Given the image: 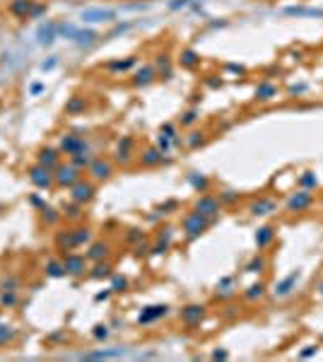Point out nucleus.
<instances>
[{"instance_id": "nucleus-1", "label": "nucleus", "mask_w": 323, "mask_h": 362, "mask_svg": "<svg viewBox=\"0 0 323 362\" xmlns=\"http://www.w3.org/2000/svg\"><path fill=\"white\" fill-rule=\"evenodd\" d=\"M92 242V230L90 227H75V230H68V232H60L56 237V246L60 251H72L78 246H84Z\"/></svg>"}, {"instance_id": "nucleus-2", "label": "nucleus", "mask_w": 323, "mask_h": 362, "mask_svg": "<svg viewBox=\"0 0 323 362\" xmlns=\"http://www.w3.org/2000/svg\"><path fill=\"white\" fill-rule=\"evenodd\" d=\"M212 224V218H205V215H200V212H188L186 218H184V222H181V227H184V234H186V239H198L202 234V232H208V227Z\"/></svg>"}, {"instance_id": "nucleus-3", "label": "nucleus", "mask_w": 323, "mask_h": 362, "mask_svg": "<svg viewBox=\"0 0 323 362\" xmlns=\"http://www.w3.org/2000/svg\"><path fill=\"white\" fill-rule=\"evenodd\" d=\"M314 203H316L314 194L306 191V188H299L296 194H290L287 203H284V208H287V212L296 215V212H306V210H311L314 208Z\"/></svg>"}, {"instance_id": "nucleus-4", "label": "nucleus", "mask_w": 323, "mask_h": 362, "mask_svg": "<svg viewBox=\"0 0 323 362\" xmlns=\"http://www.w3.org/2000/svg\"><path fill=\"white\" fill-rule=\"evenodd\" d=\"M193 210H196V212H200V215H205V218H212V220H215L217 215L222 212V200H220L217 196L205 194V196H200V198L193 203Z\"/></svg>"}, {"instance_id": "nucleus-5", "label": "nucleus", "mask_w": 323, "mask_h": 362, "mask_svg": "<svg viewBox=\"0 0 323 362\" xmlns=\"http://www.w3.org/2000/svg\"><path fill=\"white\" fill-rule=\"evenodd\" d=\"M87 256L84 254H75V251H66L63 256V266H66V276H84L87 273Z\"/></svg>"}, {"instance_id": "nucleus-6", "label": "nucleus", "mask_w": 323, "mask_h": 362, "mask_svg": "<svg viewBox=\"0 0 323 362\" xmlns=\"http://www.w3.org/2000/svg\"><path fill=\"white\" fill-rule=\"evenodd\" d=\"M94 194H96V188H94V184L92 181H84V179H80V181H75L72 186H70V200H75V203H90L92 198H94Z\"/></svg>"}, {"instance_id": "nucleus-7", "label": "nucleus", "mask_w": 323, "mask_h": 362, "mask_svg": "<svg viewBox=\"0 0 323 362\" xmlns=\"http://www.w3.org/2000/svg\"><path fill=\"white\" fill-rule=\"evenodd\" d=\"M80 172L82 169H78L75 164H58V167H56V174H54V181L58 186H68V188H70L75 181L82 179Z\"/></svg>"}, {"instance_id": "nucleus-8", "label": "nucleus", "mask_w": 323, "mask_h": 362, "mask_svg": "<svg viewBox=\"0 0 323 362\" xmlns=\"http://www.w3.org/2000/svg\"><path fill=\"white\" fill-rule=\"evenodd\" d=\"M51 172H54V169L44 167V164H34V167H29L27 176H29V181H32L36 188H48L51 184H56V181H54V174H51Z\"/></svg>"}, {"instance_id": "nucleus-9", "label": "nucleus", "mask_w": 323, "mask_h": 362, "mask_svg": "<svg viewBox=\"0 0 323 362\" xmlns=\"http://www.w3.org/2000/svg\"><path fill=\"white\" fill-rule=\"evenodd\" d=\"M90 172V176L94 181H106L111 174H114V162L111 160H104V157H99V160H92V164L87 167Z\"/></svg>"}, {"instance_id": "nucleus-10", "label": "nucleus", "mask_w": 323, "mask_h": 362, "mask_svg": "<svg viewBox=\"0 0 323 362\" xmlns=\"http://www.w3.org/2000/svg\"><path fill=\"white\" fill-rule=\"evenodd\" d=\"M181 321L186 324V326H200V321L205 319V304H188V306H184L181 309Z\"/></svg>"}, {"instance_id": "nucleus-11", "label": "nucleus", "mask_w": 323, "mask_h": 362, "mask_svg": "<svg viewBox=\"0 0 323 362\" xmlns=\"http://www.w3.org/2000/svg\"><path fill=\"white\" fill-rule=\"evenodd\" d=\"M133 152H135V140L130 138V136H126V138L118 140L116 152H114V160H116L118 164H128V162L133 160Z\"/></svg>"}, {"instance_id": "nucleus-12", "label": "nucleus", "mask_w": 323, "mask_h": 362, "mask_svg": "<svg viewBox=\"0 0 323 362\" xmlns=\"http://www.w3.org/2000/svg\"><path fill=\"white\" fill-rule=\"evenodd\" d=\"M299 278H302V273H299V270H294V273H290L287 278H282L278 285H275V290H272V292H275V297H278V300L290 297V294L296 290V282H299Z\"/></svg>"}, {"instance_id": "nucleus-13", "label": "nucleus", "mask_w": 323, "mask_h": 362, "mask_svg": "<svg viewBox=\"0 0 323 362\" xmlns=\"http://www.w3.org/2000/svg\"><path fill=\"white\" fill-rule=\"evenodd\" d=\"M278 210V203L272 198H256L248 203V212L256 215V218H263V215H272Z\"/></svg>"}, {"instance_id": "nucleus-14", "label": "nucleus", "mask_w": 323, "mask_h": 362, "mask_svg": "<svg viewBox=\"0 0 323 362\" xmlns=\"http://www.w3.org/2000/svg\"><path fill=\"white\" fill-rule=\"evenodd\" d=\"M275 237H278V227H275V224H263L256 232V249L266 251L270 244L275 242Z\"/></svg>"}, {"instance_id": "nucleus-15", "label": "nucleus", "mask_w": 323, "mask_h": 362, "mask_svg": "<svg viewBox=\"0 0 323 362\" xmlns=\"http://www.w3.org/2000/svg\"><path fill=\"white\" fill-rule=\"evenodd\" d=\"M82 150H87V142H84V138L75 136V133H70V136H66V138L60 140V152L75 154V152H82Z\"/></svg>"}, {"instance_id": "nucleus-16", "label": "nucleus", "mask_w": 323, "mask_h": 362, "mask_svg": "<svg viewBox=\"0 0 323 362\" xmlns=\"http://www.w3.org/2000/svg\"><path fill=\"white\" fill-rule=\"evenodd\" d=\"M108 254H111V244L108 242H94V244H90V249H87V261H104L108 258Z\"/></svg>"}, {"instance_id": "nucleus-17", "label": "nucleus", "mask_w": 323, "mask_h": 362, "mask_svg": "<svg viewBox=\"0 0 323 362\" xmlns=\"http://www.w3.org/2000/svg\"><path fill=\"white\" fill-rule=\"evenodd\" d=\"M278 97V84H272L270 80H263V82L256 84L254 90V99L256 102H270V99Z\"/></svg>"}, {"instance_id": "nucleus-18", "label": "nucleus", "mask_w": 323, "mask_h": 362, "mask_svg": "<svg viewBox=\"0 0 323 362\" xmlns=\"http://www.w3.org/2000/svg\"><path fill=\"white\" fill-rule=\"evenodd\" d=\"M266 290H268V285H266L263 280H258V282H251V285L244 290V300H246L248 304H256V302H260V300L266 297Z\"/></svg>"}, {"instance_id": "nucleus-19", "label": "nucleus", "mask_w": 323, "mask_h": 362, "mask_svg": "<svg viewBox=\"0 0 323 362\" xmlns=\"http://www.w3.org/2000/svg\"><path fill=\"white\" fill-rule=\"evenodd\" d=\"M87 276L92 280H104V278H111L114 276V266L108 264L106 258L104 261H94V266L87 270Z\"/></svg>"}, {"instance_id": "nucleus-20", "label": "nucleus", "mask_w": 323, "mask_h": 362, "mask_svg": "<svg viewBox=\"0 0 323 362\" xmlns=\"http://www.w3.org/2000/svg\"><path fill=\"white\" fill-rule=\"evenodd\" d=\"M169 314V309L164 304H157V306H148L140 316H138V324L142 326V324H152V321H157V319H162V316H166Z\"/></svg>"}, {"instance_id": "nucleus-21", "label": "nucleus", "mask_w": 323, "mask_h": 362, "mask_svg": "<svg viewBox=\"0 0 323 362\" xmlns=\"http://www.w3.org/2000/svg\"><path fill=\"white\" fill-rule=\"evenodd\" d=\"M162 162H166V160H164V152H162L160 148H148L145 152L140 154V164L142 167H157Z\"/></svg>"}, {"instance_id": "nucleus-22", "label": "nucleus", "mask_w": 323, "mask_h": 362, "mask_svg": "<svg viewBox=\"0 0 323 362\" xmlns=\"http://www.w3.org/2000/svg\"><path fill=\"white\" fill-rule=\"evenodd\" d=\"M39 164L48 169H56L60 164V150H54V148H44L39 150Z\"/></svg>"}, {"instance_id": "nucleus-23", "label": "nucleus", "mask_w": 323, "mask_h": 362, "mask_svg": "<svg viewBox=\"0 0 323 362\" xmlns=\"http://www.w3.org/2000/svg\"><path fill=\"white\" fill-rule=\"evenodd\" d=\"M172 239H174V230H164V234H160V239L150 246V254L160 256V254H166L169 246H172Z\"/></svg>"}, {"instance_id": "nucleus-24", "label": "nucleus", "mask_w": 323, "mask_h": 362, "mask_svg": "<svg viewBox=\"0 0 323 362\" xmlns=\"http://www.w3.org/2000/svg\"><path fill=\"white\" fill-rule=\"evenodd\" d=\"M268 270V258L263 256V254H256L248 264H246V273H251V276H263Z\"/></svg>"}, {"instance_id": "nucleus-25", "label": "nucleus", "mask_w": 323, "mask_h": 362, "mask_svg": "<svg viewBox=\"0 0 323 362\" xmlns=\"http://www.w3.org/2000/svg\"><path fill=\"white\" fill-rule=\"evenodd\" d=\"M154 78H157V70L152 68V66H145V68H140L138 72H135L133 84L135 87H145V84H150Z\"/></svg>"}, {"instance_id": "nucleus-26", "label": "nucleus", "mask_w": 323, "mask_h": 362, "mask_svg": "<svg viewBox=\"0 0 323 362\" xmlns=\"http://www.w3.org/2000/svg\"><path fill=\"white\" fill-rule=\"evenodd\" d=\"M114 17H116V12H111V10H84L82 12L84 22H111Z\"/></svg>"}, {"instance_id": "nucleus-27", "label": "nucleus", "mask_w": 323, "mask_h": 362, "mask_svg": "<svg viewBox=\"0 0 323 362\" xmlns=\"http://www.w3.org/2000/svg\"><path fill=\"white\" fill-rule=\"evenodd\" d=\"M56 32H58V24L48 22V24H41L39 27V44L48 46V44L56 42Z\"/></svg>"}, {"instance_id": "nucleus-28", "label": "nucleus", "mask_w": 323, "mask_h": 362, "mask_svg": "<svg viewBox=\"0 0 323 362\" xmlns=\"http://www.w3.org/2000/svg\"><path fill=\"white\" fill-rule=\"evenodd\" d=\"M178 58H181V66H184V68H188V70H193V68H198V66H200V56H198L193 48H184Z\"/></svg>"}, {"instance_id": "nucleus-29", "label": "nucleus", "mask_w": 323, "mask_h": 362, "mask_svg": "<svg viewBox=\"0 0 323 362\" xmlns=\"http://www.w3.org/2000/svg\"><path fill=\"white\" fill-rule=\"evenodd\" d=\"M135 60H138L135 56L126 58V60H111V63H106V70H111V72H126L128 68L135 66Z\"/></svg>"}, {"instance_id": "nucleus-30", "label": "nucleus", "mask_w": 323, "mask_h": 362, "mask_svg": "<svg viewBox=\"0 0 323 362\" xmlns=\"http://www.w3.org/2000/svg\"><path fill=\"white\" fill-rule=\"evenodd\" d=\"M121 350H96V352H82L84 360H106V358H118Z\"/></svg>"}, {"instance_id": "nucleus-31", "label": "nucleus", "mask_w": 323, "mask_h": 362, "mask_svg": "<svg viewBox=\"0 0 323 362\" xmlns=\"http://www.w3.org/2000/svg\"><path fill=\"white\" fill-rule=\"evenodd\" d=\"M46 276H51V278H60V276H66V266H63V258L60 261H46Z\"/></svg>"}, {"instance_id": "nucleus-32", "label": "nucleus", "mask_w": 323, "mask_h": 362, "mask_svg": "<svg viewBox=\"0 0 323 362\" xmlns=\"http://www.w3.org/2000/svg\"><path fill=\"white\" fill-rule=\"evenodd\" d=\"M188 181H190V186H193L196 191H202V194L210 188V181L205 179V176H200L198 172H190V174H188Z\"/></svg>"}, {"instance_id": "nucleus-33", "label": "nucleus", "mask_w": 323, "mask_h": 362, "mask_svg": "<svg viewBox=\"0 0 323 362\" xmlns=\"http://www.w3.org/2000/svg\"><path fill=\"white\" fill-rule=\"evenodd\" d=\"M94 39H99V34L92 32V29H87V32H75V36H72V42L80 44V46H87V44H92Z\"/></svg>"}, {"instance_id": "nucleus-34", "label": "nucleus", "mask_w": 323, "mask_h": 362, "mask_svg": "<svg viewBox=\"0 0 323 362\" xmlns=\"http://www.w3.org/2000/svg\"><path fill=\"white\" fill-rule=\"evenodd\" d=\"M70 157H72V162H70V164H75L78 169H87L90 164H92V157H90V152H87V150L70 154Z\"/></svg>"}, {"instance_id": "nucleus-35", "label": "nucleus", "mask_w": 323, "mask_h": 362, "mask_svg": "<svg viewBox=\"0 0 323 362\" xmlns=\"http://www.w3.org/2000/svg\"><path fill=\"white\" fill-rule=\"evenodd\" d=\"M29 8H32V2H29V0H12V2H10V12L20 14V17H27Z\"/></svg>"}, {"instance_id": "nucleus-36", "label": "nucleus", "mask_w": 323, "mask_h": 362, "mask_svg": "<svg viewBox=\"0 0 323 362\" xmlns=\"http://www.w3.org/2000/svg\"><path fill=\"white\" fill-rule=\"evenodd\" d=\"M17 331H14L12 326H5V324H0V348L2 346H8V343H12Z\"/></svg>"}, {"instance_id": "nucleus-37", "label": "nucleus", "mask_w": 323, "mask_h": 362, "mask_svg": "<svg viewBox=\"0 0 323 362\" xmlns=\"http://www.w3.org/2000/svg\"><path fill=\"white\" fill-rule=\"evenodd\" d=\"M157 70H160L164 78H169V75H172V60H169V56H166V54H160V56H157Z\"/></svg>"}, {"instance_id": "nucleus-38", "label": "nucleus", "mask_w": 323, "mask_h": 362, "mask_svg": "<svg viewBox=\"0 0 323 362\" xmlns=\"http://www.w3.org/2000/svg\"><path fill=\"white\" fill-rule=\"evenodd\" d=\"M299 186H302V188H306V191L316 188V186H318V181H316V176H314V172H304V174L299 176Z\"/></svg>"}, {"instance_id": "nucleus-39", "label": "nucleus", "mask_w": 323, "mask_h": 362, "mask_svg": "<svg viewBox=\"0 0 323 362\" xmlns=\"http://www.w3.org/2000/svg\"><path fill=\"white\" fill-rule=\"evenodd\" d=\"M63 212H66L70 220H80L82 218V203H70V206H63Z\"/></svg>"}, {"instance_id": "nucleus-40", "label": "nucleus", "mask_w": 323, "mask_h": 362, "mask_svg": "<svg viewBox=\"0 0 323 362\" xmlns=\"http://www.w3.org/2000/svg\"><path fill=\"white\" fill-rule=\"evenodd\" d=\"M84 109V97H72L70 102L66 104V112L68 114H78Z\"/></svg>"}, {"instance_id": "nucleus-41", "label": "nucleus", "mask_w": 323, "mask_h": 362, "mask_svg": "<svg viewBox=\"0 0 323 362\" xmlns=\"http://www.w3.org/2000/svg\"><path fill=\"white\" fill-rule=\"evenodd\" d=\"M217 198L222 200V206H234V203H239V198H242V196L236 194V191H222Z\"/></svg>"}, {"instance_id": "nucleus-42", "label": "nucleus", "mask_w": 323, "mask_h": 362, "mask_svg": "<svg viewBox=\"0 0 323 362\" xmlns=\"http://www.w3.org/2000/svg\"><path fill=\"white\" fill-rule=\"evenodd\" d=\"M202 142H205V133H202V130H193L188 138H186V145H188V148H198Z\"/></svg>"}, {"instance_id": "nucleus-43", "label": "nucleus", "mask_w": 323, "mask_h": 362, "mask_svg": "<svg viewBox=\"0 0 323 362\" xmlns=\"http://www.w3.org/2000/svg\"><path fill=\"white\" fill-rule=\"evenodd\" d=\"M128 290V280L121 278V276H114L111 280V292H126Z\"/></svg>"}, {"instance_id": "nucleus-44", "label": "nucleus", "mask_w": 323, "mask_h": 362, "mask_svg": "<svg viewBox=\"0 0 323 362\" xmlns=\"http://www.w3.org/2000/svg\"><path fill=\"white\" fill-rule=\"evenodd\" d=\"M41 215H44V222L46 224H56L58 220H60V215H58L54 208H44L41 210Z\"/></svg>"}, {"instance_id": "nucleus-45", "label": "nucleus", "mask_w": 323, "mask_h": 362, "mask_svg": "<svg viewBox=\"0 0 323 362\" xmlns=\"http://www.w3.org/2000/svg\"><path fill=\"white\" fill-rule=\"evenodd\" d=\"M17 288H20V278H12V276L0 282V290H2V292H10V290H17Z\"/></svg>"}, {"instance_id": "nucleus-46", "label": "nucleus", "mask_w": 323, "mask_h": 362, "mask_svg": "<svg viewBox=\"0 0 323 362\" xmlns=\"http://www.w3.org/2000/svg\"><path fill=\"white\" fill-rule=\"evenodd\" d=\"M196 121H198V109H188L181 116V126H193Z\"/></svg>"}, {"instance_id": "nucleus-47", "label": "nucleus", "mask_w": 323, "mask_h": 362, "mask_svg": "<svg viewBox=\"0 0 323 362\" xmlns=\"http://www.w3.org/2000/svg\"><path fill=\"white\" fill-rule=\"evenodd\" d=\"M160 136H164V138H169V140H176V126L174 124H164L160 128Z\"/></svg>"}, {"instance_id": "nucleus-48", "label": "nucleus", "mask_w": 323, "mask_h": 362, "mask_svg": "<svg viewBox=\"0 0 323 362\" xmlns=\"http://www.w3.org/2000/svg\"><path fill=\"white\" fill-rule=\"evenodd\" d=\"M92 336H94L96 340H106V338H108V326H106V324H99L94 331H92Z\"/></svg>"}, {"instance_id": "nucleus-49", "label": "nucleus", "mask_w": 323, "mask_h": 362, "mask_svg": "<svg viewBox=\"0 0 323 362\" xmlns=\"http://www.w3.org/2000/svg\"><path fill=\"white\" fill-rule=\"evenodd\" d=\"M14 304H17V294H14V290L2 292V306H14Z\"/></svg>"}, {"instance_id": "nucleus-50", "label": "nucleus", "mask_w": 323, "mask_h": 362, "mask_svg": "<svg viewBox=\"0 0 323 362\" xmlns=\"http://www.w3.org/2000/svg\"><path fill=\"white\" fill-rule=\"evenodd\" d=\"M227 72H234V75H246V68H242V66H234V63H229V66H227Z\"/></svg>"}, {"instance_id": "nucleus-51", "label": "nucleus", "mask_w": 323, "mask_h": 362, "mask_svg": "<svg viewBox=\"0 0 323 362\" xmlns=\"http://www.w3.org/2000/svg\"><path fill=\"white\" fill-rule=\"evenodd\" d=\"M41 12H44V5H32L29 8V17H39Z\"/></svg>"}, {"instance_id": "nucleus-52", "label": "nucleus", "mask_w": 323, "mask_h": 362, "mask_svg": "<svg viewBox=\"0 0 323 362\" xmlns=\"http://www.w3.org/2000/svg\"><path fill=\"white\" fill-rule=\"evenodd\" d=\"M302 92H306V84H292L290 87V94H302Z\"/></svg>"}, {"instance_id": "nucleus-53", "label": "nucleus", "mask_w": 323, "mask_h": 362, "mask_svg": "<svg viewBox=\"0 0 323 362\" xmlns=\"http://www.w3.org/2000/svg\"><path fill=\"white\" fill-rule=\"evenodd\" d=\"M205 82H208V87H220V84H222V80H220V78H215V75H210Z\"/></svg>"}, {"instance_id": "nucleus-54", "label": "nucleus", "mask_w": 323, "mask_h": 362, "mask_svg": "<svg viewBox=\"0 0 323 362\" xmlns=\"http://www.w3.org/2000/svg\"><path fill=\"white\" fill-rule=\"evenodd\" d=\"M316 352H318V348H316V346H309L306 350H302V358H311V355H316Z\"/></svg>"}, {"instance_id": "nucleus-55", "label": "nucleus", "mask_w": 323, "mask_h": 362, "mask_svg": "<svg viewBox=\"0 0 323 362\" xmlns=\"http://www.w3.org/2000/svg\"><path fill=\"white\" fill-rule=\"evenodd\" d=\"M212 358H215V360H227L229 355H227V350H215V352H212Z\"/></svg>"}, {"instance_id": "nucleus-56", "label": "nucleus", "mask_w": 323, "mask_h": 362, "mask_svg": "<svg viewBox=\"0 0 323 362\" xmlns=\"http://www.w3.org/2000/svg\"><path fill=\"white\" fill-rule=\"evenodd\" d=\"M128 239H130V242H138V239H142V234H140L138 230H130V234H128Z\"/></svg>"}, {"instance_id": "nucleus-57", "label": "nucleus", "mask_w": 323, "mask_h": 362, "mask_svg": "<svg viewBox=\"0 0 323 362\" xmlns=\"http://www.w3.org/2000/svg\"><path fill=\"white\" fill-rule=\"evenodd\" d=\"M318 292H321V297H323V282H321V290H318Z\"/></svg>"}, {"instance_id": "nucleus-58", "label": "nucleus", "mask_w": 323, "mask_h": 362, "mask_svg": "<svg viewBox=\"0 0 323 362\" xmlns=\"http://www.w3.org/2000/svg\"><path fill=\"white\" fill-rule=\"evenodd\" d=\"M321 208H323V194H321Z\"/></svg>"}, {"instance_id": "nucleus-59", "label": "nucleus", "mask_w": 323, "mask_h": 362, "mask_svg": "<svg viewBox=\"0 0 323 362\" xmlns=\"http://www.w3.org/2000/svg\"><path fill=\"white\" fill-rule=\"evenodd\" d=\"M321 340H323V336H321Z\"/></svg>"}]
</instances>
